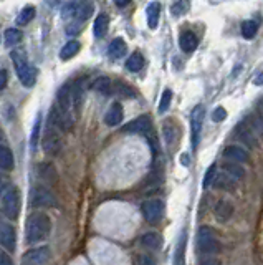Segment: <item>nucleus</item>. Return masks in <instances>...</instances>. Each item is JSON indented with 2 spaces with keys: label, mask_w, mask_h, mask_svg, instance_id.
<instances>
[{
  "label": "nucleus",
  "mask_w": 263,
  "mask_h": 265,
  "mask_svg": "<svg viewBox=\"0 0 263 265\" xmlns=\"http://www.w3.org/2000/svg\"><path fill=\"white\" fill-rule=\"evenodd\" d=\"M260 110H262V116H263V99L260 101Z\"/></svg>",
  "instance_id": "nucleus-44"
},
{
  "label": "nucleus",
  "mask_w": 263,
  "mask_h": 265,
  "mask_svg": "<svg viewBox=\"0 0 263 265\" xmlns=\"http://www.w3.org/2000/svg\"><path fill=\"white\" fill-rule=\"evenodd\" d=\"M181 163L184 164V166H189V156L187 154H182L181 156Z\"/></svg>",
  "instance_id": "nucleus-42"
},
{
  "label": "nucleus",
  "mask_w": 263,
  "mask_h": 265,
  "mask_svg": "<svg viewBox=\"0 0 263 265\" xmlns=\"http://www.w3.org/2000/svg\"><path fill=\"white\" fill-rule=\"evenodd\" d=\"M205 118V108L199 104V106L194 108L192 115H191V130H192V148L197 149L199 146V138H200V131H202V124H204Z\"/></svg>",
  "instance_id": "nucleus-10"
},
{
  "label": "nucleus",
  "mask_w": 263,
  "mask_h": 265,
  "mask_svg": "<svg viewBox=\"0 0 263 265\" xmlns=\"http://www.w3.org/2000/svg\"><path fill=\"white\" fill-rule=\"evenodd\" d=\"M237 179H233L232 176H229L227 172L225 174H220L217 176L215 181H214V184L218 187V189H227V191H232L233 189V184H235Z\"/></svg>",
  "instance_id": "nucleus-29"
},
{
  "label": "nucleus",
  "mask_w": 263,
  "mask_h": 265,
  "mask_svg": "<svg viewBox=\"0 0 263 265\" xmlns=\"http://www.w3.org/2000/svg\"><path fill=\"white\" fill-rule=\"evenodd\" d=\"M235 136L240 139L242 143H245L247 146H250V148H257L258 146V139H257V136H255L252 126L247 124L245 121L238 123L235 126Z\"/></svg>",
  "instance_id": "nucleus-14"
},
{
  "label": "nucleus",
  "mask_w": 263,
  "mask_h": 265,
  "mask_svg": "<svg viewBox=\"0 0 263 265\" xmlns=\"http://www.w3.org/2000/svg\"><path fill=\"white\" fill-rule=\"evenodd\" d=\"M35 17V9L33 7H25L22 12H20V15L17 17V23L18 25H27V23H30L32 20Z\"/></svg>",
  "instance_id": "nucleus-33"
},
{
  "label": "nucleus",
  "mask_w": 263,
  "mask_h": 265,
  "mask_svg": "<svg viewBox=\"0 0 263 265\" xmlns=\"http://www.w3.org/2000/svg\"><path fill=\"white\" fill-rule=\"evenodd\" d=\"M95 12V3L91 0H73L63 7V18H75L76 22H86Z\"/></svg>",
  "instance_id": "nucleus-3"
},
{
  "label": "nucleus",
  "mask_w": 263,
  "mask_h": 265,
  "mask_svg": "<svg viewBox=\"0 0 263 265\" xmlns=\"http://www.w3.org/2000/svg\"><path fill=\"white\" fill-rule=\"evenodd\" d=\"M62 138L56 132L53 124H48L45 136H43V151L47 152L48 156H58L60 151H62Z\"/></svg>",
  "instance_id": "nucleus-7"
},
{
  "label": "nucleus",
  "mask_w": 263,
  "mask_h": 265,
  "mask_svg": "<svg viewBox=\"0 0 263 265\" xmlns=\"http://www.w3.org/2000/svg\"><path fill=\"white\" fill-rule=\"evenodd\" d=\"M0 166H2L3 171H12L15 166L14 154L5 144H2V148H0Z\"/></svg>",
  "instance_id": "nucleus-25"
},
{
  "label": "nucleus",
  "mask_w": 263,
  "mask_h": 265,
  "mask_svg": "<svg viewBox=\"0 0 263 265\" xmlns=\"http://www.w3.org/2000/svg\"><path fill=\"white\" fill-rule=\"evenodd\" d=\"M3 38H5L7 45H17V43L22 42L23 33L18 29H7L5 33H3Z\"/></svg>",
  "instance_id": "nucleus-30"
},
{
  "label": "nucleus",
  "mask_w": 263,
  "mask_h": 265,
  "mask_svg": "<svg viewBox=\"0 0 263 265\" xmlns=\"http://www.w3.org/2000/svg\"><path fill=\"white\" fill-rule=\"evenodd\" d=\"M141 244L146 247V248H151V250H157L163 246V237L161 234H156V232H148L141 237Z\"/></svg>",
  "instance_id": "nucleus-20"
},
{
  "label": "nucleus",
  "mask_w": 263,
  "mask_h": 265,
  "mask_svg": "<svg viewBox=\"0 0 263 265\" xmlns=\"http://www.w3.org/2000/svg\"><path fill=\"white\" fill-rule=\"evenodd\" d=\"M187 10H189V0H177V2H174V5L171 7V12L174 17H181V15H184Z\"/></svg>",
  "instance_id": "nucleus-34"
},
{
  "label": "nucleus",
  "mask_w": 263,
  "mask_h": 265,
  "mask_svg": "<svg viewBox=\"0 0 263 265\" xmlns=\"http://www.w3.org/2000/svg\"><path fill=\"white\" fill-rule=\"evenodd\" d=\"M151 126H152L151 118L146 115V116H137V118L132 119L131 123L124 124V126L121 128V131L131 132V134H144V132L151 131Z\"/></svg>",
  "instance_id": "nucleus-11"
},
{
  "label": "nucleus",
  "mask_w": 263,
  "mask_h": 265,
  "mask_svg": "<svg viewBox=\"0 0 263 265\" xmlns=\"http://www.w3.org/2000/svg\"><path fill=\"white\" fill-rule=\"evenodd\" d=\"M108 27H109V18L106 14H101L96 17L95 20V25H93V32H95V37L96 38H103L108 32Z\"/></svg>",
  "instance_id": "nucleus-24"
},
{
  "label": "nucleus",
  "mask_w": 263,
  "mask_h": 265,
  "mask_svg": "<svg viewBox=\"0 0 263 265\" xmlns=\"http://www.w3.org/2000/svg\"><path fill=\"white\" fill-rule=\"evenodd\" d=\"M146 15H148V25L149 29H157L159 23V15H161V3L159 2H151L146 9Z\"/></svg>",
  "instance_id": "nucleus-19"
},
{
  "label": "nucleus",
  "mask_w": 263,
  "mask_h": 265,
  "mask_svg": "<svg viewBox=\"0 0 263 265\" xmlns=\"http://www.w3.org/2000/svg\"><path fill=\"white\" fill-rule=\"evenodd\" d=\"M36 172H38V178L47 184H56L58 181V174H56V169L51 163H42L36 166Z\"/></svg>",
  "instance_id": "nucleus-15"
},
{
  "label": "nucleus",
  "mask_w": 263,
  "mask_h": 265,
  "mask_svg": "<svg viewBox=\"0 0 263 265\" xmlns=\"http://www.w3.org/2000/svg\"><path fill=\"white\" fill-rule=\"evenodd\" d=\"M50 259V248L48 247H36L32 248V250L25 252V255L22 257V264H30V265H36V264H45Z\"/></svg>",
  "instance_id": "nucleus-13"
},
{
  "label": "nucleus",
  "mask_w": 263,
  "mask_h": 265,
  "mask_svg": "<svg viewBox=\"0 0 263 265\" xmlns=\"http://www.w3.org/2000/svg\"><path fill=\"white\" fill-rule=\"evenodd\" d=\"M22 209V198L15 186H7L2 189V212L5 217L17 219Z\"/></svg>",
  "instance_id": "nucleus-4"
},
{
  "label": "nucleus",
  "mask_w": 263,
  "mask_h": 265,
  "mask_svg": "<svg viewBox=\"0 0 263 265\" xmlns=\"http://www.w3.org/2000/svg\"><path fill=\"white\" fill-rule=\"evenodd\" d=\"M257 32H258V25L253 20H247V22L242 23V35H244V38L247 40L253 38L255 35H257Z\"/></svg>",
  "instance_id": "nucleus-31"
},
{
  "label": "nucleus",
  "mask_w": 263,
  "mask_h": 265,
  "mask_svg": "<svg viewBox=\"0 0 263 265\" xmlns=\"http://www.w3.org/2000/svg\"><path fill=\"white\" fill-rule=\"evenodd\" d=\"M215 217L218 222H227V220L232 217V214H233V206H232V202L230 200H225V199H222V200H218L217 202V206H215Z\"/></svg>",
  "instance_id": "nucleus-18"
},
{
  "label": "nucleus",
  "mask_w": 263,
  "mask_h": 265,
  "mask_svg": "<svg viewBox=\"0 0 263 265\" xmlns=\"http://www.w3.org/2000/svg\"><path fill=\"white\" fill-rule=\"evenodd\" d=\"M227 118V111H225V108H222V106H218L214 110V113H212V119L215 123H222L224 119Z\"/></svg>",
  "instance_id": "nucleus-37"
},
{
  "label": "nucleus",
  "mask_w": 263,
  "mask_h": 265,
  "mask_svg": "<svg viewBox=\"0 0 263 265\" xmlns=\"http://www.w3.org/2000/svg\"><path fill=\"white\" fill-rule=\"evenodd\" d=\"M171 101H172V91L169 90H164L163 96H161V101H159V113H165V111L171 108Z\"/></svg>",
  "instance_id": "nucleus-35"
},
{
  "label": "nucleus",
  "mask_w": 263,
  "mask_h": 265,
  "mask_svg": "<svg viewBox=\"0 0 263 265\" xmlns=\"http://www.w3.org/2000/svg\"><path fill=\"white\" fill-rule=\"evenodd\" d=\"M40 130H42V115L38 113L33 124V130H32V138H30V144H32V149L35 151V148L38 146V139H40Z\"/></svg>",
  "instance_id": "nucleus-32"
},
{
  "label": "nucleus",
  "mask_w": 263,
  "mask_h": 265,
  "mask_svg": "<svg viewBox=\"0 0 263 265\" xmlns=\"http://www.w3.org/2000/svg\"><path fill=\"white\" fill-rule=\"evenodd\" d=\"M80 48H82V45H80L78 40H70V42L65 43V47L62 48V51H60V58L62 60L73 58L80 51Z\"/></svg>",
  "instance_id": "nucleus-26"
},
{
  "label": "nucleus",
  "mask_w": 263,
  "mask_h": 265,
  "mask_svg": "<svg viewBox=\"0 0 263 265\" xmlns=\"http://www.w3.org/2000/svg\"><path fill=\"white\" fill-rule=\"evenodd\" d=\"M5 86H7V71L3 70H0V90H5Z\"/></svg>",
  "instance_id": "nucleus-38"
},
{
  "label": "nucleus",
  "mask_w": 263,
  "mask_h": 265,
  "mask_svg": "<svg viewBox=\"0 0 263 265\" xmlns=\"http://www.w3.org/2000/svg\"><path fill=\"white\" fill-rule=\"evenodd\" d=\"M91 88L101 95H111L115 86H113V82L108 78V76H99V78H96L95 82H93Z\"/></svg>",
  "instance_id": "nucleus-22"
},
{
  "label": "nucleus",
  "mask_w": 263,
  "mask_h": 265,
  "mask_svg": "<svg viewBox=\"0 0 263 265\" xmlns=\"http://www.w3.org/2000/svg\"><path fill=\"white\" fill-rule=\"evenodd\" d=\"M222 169H224V172H227L229 176H232V178L237 179V181H240V179L245 178V169L237 161L225 163L224 166H222Z\"/></svg>",
  "instance_id": "nucleus-27"
},
{
  "label": "nucleus",
  "mask_w": 263,
  "mask_h": 265,
  "mask_svg": "<svg viewBox=\"0 0 263 265\" xmlns=\"http://www.w3.org/2000/svg\"><path fill=\"white\" fill-rule=\"evenodd\" d=\"M51 231V220L47 214L42 212H35L27 220L25 227V239L28 244H35L40 240H45L50 235Z\"/></svg>",
  "instance_id": "nucleus-1"
},
{
  "label": "nucleus",
  "mask_w": 263,
  "mask_h": 265,
  "mask_svg": "<svg viewBox=\"0 0 263 265\" xmlns=\"http://www.w3.org/2000/svg\"><path fill=\"white\" fill-rule=\"evenodd\" d=\"M50 123L53 124L55 128H60L62 131H71L73 130V116L65 113L58 103L53 104L50 110Z\"/></svg>",
  "instance_id": "nucleus-8"
},
{
  "label": "nucleus",
  "mask_w": 263,
  "mask_h": 265,
  "mask_svg": "<svg viewBox=\"0 0 263 265\" xmlns=\"http://www.w3.org/2000/svg\"><path fill=\"white\" fill-rule=\"evenodd\" d=\"M255 85H257V86H262L263 85V71H262V73H258L257 75V78H255Z\"/></svg>",
  "instance_id": "nucleus-40"
},
{
  "label": "nucleus",
  "mask_w": 263,
  "mask_h": 265,
  "mask_svg": "<svg viewBox=\"0 0 263 265\" xmlns=\"http://www.w3.org/2000/svg\"><path fill=\"white\" fill-rule=\"evenodd\" d=\"M129 2H131V0H115V3L118 7H126Z\"/></svg>",
  "instance_id": "nucleus-41"
},
{
  "label": "nucleus",
  "mask_w": 263,
  "mask_h": 265,
  "mask_svg": "<svg viewBox=\"0 0 263 265\" xmlns=\"http://www.w3.org/2000/svg\"><path fill=\"white\" fill-rule=\"evenodd\" d=\"M139 262H141V264H152V260H151V259H148V257H143V259H141Z\"/></svg>",
  "instance_id": "nucleus-43"
},
{
  "label": "nucleus",
  "mask_w": 263,
  "mask_h": 265,
  "mask_svg": "<svg viewBox=\"0 0 263 265\" xmlns=\"http://www.w3.org/2000/svg\"><path fill=\"white\" fill-rule=\"evenodd\" d=\"M0 265H12V259L7 255V252H2V254H0Z\"/></svg>",
  "instance_id": "nucleus-39"
},
{
  "label": "nucleus",
  "mask_w": 263,
  "mask_h": 265,
  "mask_svg": "<svg viewBox=\"0 0 263 265\" xmlns=\"http://www.w3.org/2000/svg\"><path fill=\"white\" fill-rule=\"evenodd\" d=\"M197 45H199V40H197V37L192 33V32H184V33H181V48L184 51L191 53V51L196 50Z\"/></svg>",
  "instance_id": "nucleus-23"
},
{
  "label": "nucleus",
  "mask_w": 263,
  "mask_h": 265,
  "mask_svg": "<svg viewBox=\"0 0 263 265\" xmlns=\"http://www.w3.org/2000/svg\"><path fill=\"white\" fill-rule=\"evenodd\" d=\"M0 242H2V247L9 252L15 250V246H17V234H15V229L7 222L0 224Z\"/></svg>",
  "instance_id": "nucleus-12"
},
{
  "label": "nucleus",
  "mask_w": 263,
  "mask_h": 265,
  "mask_svg": "<svg viewBox=\"0 0 263 265\" xmlns=\"http://www.w3.org/2000/svg\"><path fill=\"white\" fill-rule=\"evenodd\" d=\"M217 174H215V164H212V166L209 167L207 172H205L204 176V181H202V184H204V187H210L214 184V181H215Z\"/></svg>",
  "instance_id": "nucleus-36"
},
{
  "label": "nucleus",
  "mask_w": 263,
  "mask_h": 265,
  "mask_svg": "<svg viewBox=\"0 0 263 265\" xmlns=\"http://www.w3.org/2000/svg\"><path fill=\"white\" fill-rule=\"evenodd\" d=\"M197 248L205 255H212L220 252V244L215 235V232L207 226H202L197 232Z\"/></svg>",
  "instance_id": "nucleus-5"
},
{
  "label": "nucleus",
  "mask_w": 263,
  "mask_h": 265,
  "mask_svg": "<svg viewBox=\"0 0 263 265\" xmlns=\"http://www.w3.org/2000/svg\"><path fill=\"white\" fill-rule=\"evenodd\" d=\"M123 118H124L123 106H121L119 103H113L111 106H109L108 113L104 115V123H106L108 126H118V124L123 121Z\"/></svg>",
  "instance_id": "nucleus-17"
},
{
  "label": "nucleus",
  "mask_w": 263,
  "mask_h": 265,
  "mask_svg": "<svg viewBox=\"0 0 263 265\" xmlns=\"http://www.w3.org/2000/svg\"><path fill=\"white\" fill-rule=\"evenodd\" d=\"M128 51V47L126 43H124L123 38H115L111 43H109V48H108V53L111 58H121L124 57Z\"/></svg>",
  "instance_id": "nucleus-21"
},
{
  "label": "nucleus",
  "mask_w": 263,
  "mask_h": 265,
  "mask_svg": "<svg viewBox=\"0 0 263 265\" xmlns=\"http://www.w3.org/2000/svg\"><path fill=\"white\" fill-rule=\"evenodd\" d=\"M224 158H225V159H229V161L248 163L250 156H248V152H247V151L244 149V148L232 144V146H227V148L224 149Z\"/></svg>",
  "instance_id": "nucleus-16"
},
{
  "label": "nucleus",
  "mask_w": 263,
  "mask_h": 265,
  "mask_svg": "<svg viewBox=\"0 0 263 265\" xmlns=\"http://www.w3.org/2000/svg\"><path fill=\"white\" fill-rule=\"evenodd\" d=\"M32 204H33L35 207H55L56 198L48 187L36 186L33 192H32Z\"/></svg>",
  "instance_id": "nucleus-9"
},
{
  "label": "nucleus",
  "mask_w": 263,
  "mask_h": 265,
  "mask_svg": "<svg viewBox=\"0 0 263 265\" xmlns=\"http://www.w3.org/2000/svg\"><path fill=\"white\" fill-rule=\"evenodd\" d=\"M143 66H144V58L139 51H134V53L126 60V68L129 71H134L136 73V71H139Z\"/></svg>",
  "instance_id": "nucleus-28"
},
{
  "label": "nucleus",
  "mask_w": 263,
  "mask_h": 265,
  "mask_svg": "<svg viewBox=\"0 0 263 265\" xmlns=\"http://www.w3.org/2000/svg\"><path fill=\"white\" fill-rule=\"evenodd\" d=\"M10 58H12V62H14L15 71H17L22 85L27 88L33 86L36 82V68L28 62L25 53H23L22 50H14L10 53Z\"/></svg>",
  "instance_id": "nucleus-2"
},
{
  "label": "nucleus",
  "mask_w": 263,
  "mask_h": 265,
  "mask_svg": "<svg viewBox=\"0 0 263 265\" xmlns=\"http://www.w3.org/2000/svg\"><path fill=\"white\" fill-rule=\"evenodd\" d=\"M141 211H143V217L149 224H156L164 215V202L161 199H149L143 204Z\"/></svg>",
  "instance_id": "nucleus-6"
}]
</instances>
